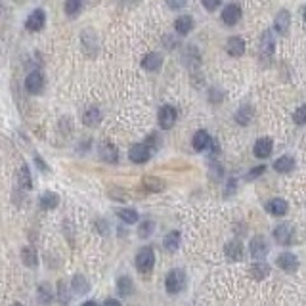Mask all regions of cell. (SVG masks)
<instances>
[{
  "mask_svg": "<svg viewBox=\"0 0 306 306\" xmlns=\"http://www.w3.org/2000/svg\"><path fill=\"white\" fill-rule=\"evenodd\" d=\"M46 23V16L42 10H35L31 16L27 17V29L29 31H40Z\"/></svg>",
  "mask_w": 306,
  "mask_h": 306,
  "instance_id": "obj_15",
  "label": "cell"
},
{
  "mask_svg": "<svg viewBox=\"0 0 306 306\" xmlns=\"http://www.w3.org/2000/svg\"><path fill=\"white\" fill-rule=\"evenodd\" d=\"M155 264V255H153V249L151 247H142L138 255H136V268L140 274H149L151 268Z\"/></svg>",
  "mask_w": 306,
  "mask_h": 306,
  "instance_id": "obj_2",
  "label": "cell"
},
{
  "mask_svg": "<svg viewBox=\"0 0 306 306\" xmlns=\"http://www.w3.org/2000/svg\"><path fill=\"white\" fill-rule=\"evenodd\" d=\"M128 157L136 165L148 163L149 157H151V148H149L148 144H134L132 148H130V151H128Z\"/></svg>",
  "mask_w": 306,
  "mask_h": 306,
  "instance_id": "obj_4",
  "label": "cell"
},
{
  "mask_svg": "<svg viewBox=\"0 0 306 306\" xmlns=\"http://www.w3.org/2000/svg\"><path fill=\"white\" fill-rule=\"evenodd\" d=\"M165 2L171 10H182L188 4V0H165Z\"/></svg>",
  "mask_w": 306,
  "mask_h": 306,
  "instance_id": "obj_38",
  "label": "cell"
},
{
  "mask_svg": "<svg viewBox=\"0 0 306 306\" xmlns=\"http://www.w3.org/2000/svg\"><path fill=\"white\" fill-rule=\"evenodd\" d=\"M277 266L282 268V270H285V272H295L298 268V260L295 255H291V253H283V255H280L277 257Z\"/></svg>",
  "mask_w": 306,
  "mask_h": 306,
  "instance_id": "obj_14",
  "label": "cell"
},
{
  "mask_svg": "<svg viewBox=\"0 0 306 306\" xmlns=\"http://www.w3.org/2000/svg\"><path fill=\"white\" fill-rule=\"evenodd\" d=\"M12 306H23V304H19V302H16V304H12Z\"/></svg>",
  "mask_w": 306,
  "mask_h": 306,
  "instance_id": "obj_46",
  "label": "cell"
},
{
  "mask_svg": "<svg viewBox=\"0 0 306 306\" xmlns=\"http://www.w3.org/2000/svg\"><path fill=\"white\" fill-rule=\"evenodd\" d=\"M272 149H274V144H272L270 138H259V140L255 142L253 153H255V157L259 159H268L272 155Z\"/></svg>",
  "mask_w": 306,
  "mask_h": 306,
  "instance_id": "obj_10",
  "label": "cell"
},
{
  "mask_svg": "<svg viewBox=\"0 0 306 306\" xmlns=\"http://www.w3.org/2000/svg\"><path fill=\"white\" fill-rule=\"evenodd\" d=\"M100 121H102V113H100L98 107H88V109L85 111V115H82V123L87 126L100 125Z\"/></svg>",
  "mask_w": 306,
  "mask_h": 306,
  "instance_id": "obj_22",
  "label": "cell"
},
{
  "mask_svg": "<svg viewBox=\"0 0 306 306\" xmlns=\"http://www.w3.org/2000/svg\"><path fill=\"white\" fill-rule=\"evenodd\" d=\"M39 302L44 306L52 302V291L48 287V283H40L39 285Z\"/></svg>",
  "mask_w": 306,
  "mask_h": 306,
  "instance_id": "obj_32",
  "label": "cell"
},
{
  "mask_svg": "<svg viewBox=\"0 0 306 306\" xmlns=\"http://www.w3.org/2000/svg\"><path fill=\"white\" fill-rule=\"evenodd\" d=\"M153 228H155V224H153L151 220H146V222H142L140 230H138V236H140L142 239H146V237H149L151 234H153Z\"/></svg>",
  "mask_w": 306,
  "mask_h": 306,
  "instance_id": "obj_35",
  "label": "cell"
},
{
  "mask_svg": "<svg viewBox=\"0 0 306 306\" xmlns=\"http://www.w3.org/2000/svg\"><path fill=\"white\" fill-rule=\"evenodd\" d=\"M211 134L207 132V130H197L196 136H193V142H191V146L196 151H205V149L211 148Z\"/></svg>",
  "mask_w": 306,
  "mask_h": 306,
  "instance_id": "obj_13",
  "label": "cell"
},
{
  "mask_svg": "<svg viewBox=\"0 0 306 306\" xmlns=\"http://www.w3.org/2000/svg\"><path fill=\"white\" fill-rule=\"evenodd\" d=\"M71 287H73V291H75L77 295H85V293L90 291V285H88V282L85 280V275H75L73 282H71Z\"/></svg>",
  "mask_w": 306,
  "mask_h": 306,
  "instance_id": "obj_28",
  "label": "cell"
},
{
  "mask_svg": "<svg viewBox=\"0 0 306 306\" xmlns=\"http://www.w3.org/2000/svg\"><path fill=\"white\" fill-rule=\"evenodd\" d=\"M163 245H165L166 251H176L178 249V245H180V234L178 232H169L165 236V239H163Z\"/></svg>",
  "mask_w": 306,
  "mask_h": 306,
  "instance_id": "obj_29",
  "label": "cell"
},
{
  "mask_svg": "<svg viewBox=\"0 0 306 306\" xmlns=\"http://www.w3.org/2000/svg\"><path fill=\"white\" fill-rule=\"evenodd\" d=\"M19 184L23 189H31L33 188V180H31V173H29V166L23 165L19 169Z\"/></svg>",
  "mask_w": 306,
  "mask_h": 306,
  "instance_id": "obj_30",
  "label": "cell"
},
{
  "mask_svg": "<svg viewBox=\"0 0 306 306\" xmlns=\"http://www.w3.org/2000/svg\"><path fill=\"white\" fill-rule=\"evenodd\" d=\"M287 201L285 199H280V197H275V199H270L266 203V211L270 214H274V216H283V214H287Z\"/></svg>",
  "mask_w": 306,
  "mask_h": 306,
  "instance_id": "obj_16",
  "label": "cell"
},
{
  "mask_svg": "<svg viewBox=\"0 0 306 306\" xmlns=\"http://www.w3.org/2000/svg\"><path fill=\"white\" fill-rule=\"evenodd\" d=\"M117 287H119V293H121V295H130V293L134 291L132 280H130L128 275H123V277L119 280Z\"/></svg>",
  "mask_w": 306,
  "mask_h": 306,
  "instance_id": "obj_33",
  "label": "cell"
},
{
  "mask_svg": "<svg viewBox=\"0 0 306 306\" xmlns=\"http://www.w3.org/2000/svg\"><path fill=\"white\" fill-rule=\"evenodd\" d=\"M224 253H226V257L230 260H241L243 259V245L239 243V241H230L226 245Z\"/></svg>",
  "mask_w": 306,
  "mask_h": 306,
  "instance_id": "obj_20",
  "label": "cell"
},
{
  "mask_svg": "<svg viewBox=\"0 0 306 306\" xmlns=\"http://www.w3.org/2000/svg\"><path fill=\"white\" fill-rule=\"evenodd\" d=\"M274 169L277 171V173H291L293 169H295V159L289 157V155H283V157H280L277 161L274 163Z\"/></svg>",
  "mask_w": 306,
  "mask_h": 306,
  "instance_id": "obj_23",
  "label": "cell"
},
{
  "mask_svg": "<svg viewBox=\"0 0 306 306\" xmlns=\"http://www.w3.org/2000/svg\"><path fill=\"white\" fill-rule=\"evenodd\" d=\"M176 117H178V111L174 109L173 105H163L159 111V126L163 130H171L176 125Z\"/></svg>",
  "mask_w": 306,
  "mask_h": 306,
  "instance_id": "obj_5",
  "label": "cell"
},
{
  "mask_svg": "<svg viewBox=\"0 0 306 306\" xmlns=\"http://www.w3.org/2000/svg\"><path fill=\"white\" fill-rule=\"evenodd\" d=\"M264 171H266V166H264V165H260V166H255V169H253L251 173L247 174V180H255V178H259L260 174L264 173Z\"/></svg>",
  "mask_w": 306,
  "mask_h": 306,
  "instance_id": "obj_40",
  "label": "cell"
},
{
  "mask_svg": "<svg viewBox=\"0 0 306 306\" xmlns=\"http://www.w3.org/2000/svg\"><path fill=\"white\" fill-rule=\"evenodd\" d=\"M289 25H291V14L287 10H280L277 12V16L274 19V29L277 35H282L285 37L287 33H289Z\"/></svg>",
  "mask_w": 306,
  "mask_h": 306,
  "instance_id": "obj_8",
  "label": "cell"
},
{
  "mask_svg": "<svg viewBox=\"0 0 306 306\" xmlns=\"http://www.w3.org/2000/svg\"><path fill=\"white\" fill-rule=\"evenodd\" d=\"M201 4H203V6L209 10V12H214V10L218 8L220 4H222V0H201Z\"/></svg>",
  "mask_w": 306,
  "mask_h": 306,
  "instance_id": "obj_39",
  "label": "cell"
},
{
  "mask_svg": "<svg viewBox=\"0 0 306 306\" xmlns=\"http://www.w3.org/2000/svg\"><path fill=\"white\" fill-rule=\"evenodd\" d=\"M121 2H123V4H128V6H130V4H136V2H140V0H121Z\"/></svg>",
  "mask_w": 306,
  "mask_h": 306,
  "instance_id": "obj_43",
  "label": "cell"
},
{
  "mask_svg": "<svg viewBox=\"0 0 306 306\" xmlns=\"http://www.w3.org/2000/svg\"><path fill=\"white\" fill-rule=\"evenodd\" d=\"M251 275L255 280H264L270 275V264L266 262H255L251 266Z\"/></svg>",
  "mask_w": 306,
  "mask_h": 306,
  "instance_id": "obj_24",
  "label": "cell"
},
{
  "mask_svg": "<svg viewBox=\"0 0 306 306\" xmlns=\"http://www.w3.org/2000/svg\"><path fill=\"white\" fill-rule=\"evenodd\" d=\"M241 19V6L239 4H228L226 8L222 10V21L228 27H234Z\"/></svg>",
  "mask_w": 306,
  "mask_h": 306,
  "instance_id": "obj_7",
  "label": "cell"
},
{
  "mask_svg": "<svg viewBox=\"0 0 306 306\" xmlns=\"http://www.w3.org/2000/svg\"><path fill=\"white\" fill-rule=\"evenodd\" d=\"M186 274H184V270H180V268H176V270H173V272H169V275H166L165 280V287L166 291L171 293V295H176V293H180V291H184V287H186Z\"/></svg>",
  "mask_w": 306,
  "mask_h": 306,
  "instance_id": "obj_1",
  "label": "cell"
},
{
  "mask_svg": "<svg viewBox=\"0 0 306 306\" xmlns=\"http://www.w3.org/2000/svg\"><path fill=\"white\" fill-rule=\"evenodd\" d=\"M82 6V0H65V14L67 16H77Z\"/></svg>",
  "mask_w": 306,
  "mask_h": 306,
  "instance_id": "obj_34",
  "label": "cell"
},
{
  "mask_svg": "<svg viewBox=\"0 0 306 306\" xmlns=\"http://www.w3.org/2000/svg\"><path fill=\"white\" fill-rule=\"evenodd\" d=\"M274 50H275V40L272 31H264L262 37H260V46H259V54L262 60L270 62L274 58Z\"/></svg>",
  "mask_w": 306,
  "mask_h": 306,
  "instance_id": "obj_3",
  "label": "cell"
},
{
  "mask_svg": "<svg viewBox=\"0 0 306 306\" xmlns=\"http://www.w3.org/2000/svg\"><path fill=\"white\" fill-rule=\"evenodd\" d=\"M236 121L241 126L249 125V123L253 121V107H249L247 103H245V105H241V107H239V111L236 113Z\"/></svg>",
  "mask_w": 306,
  "mask_h": 306,
  "instance_id": "obj_27",
  "label": "cell"
},
{
  "mask_svg": "<svg viewBox=\"0 0 306 306\" xmlns=\"http://www.w3.org/2000/svg\"><path fill=\"white\" fill-rule=\"evenodd\" d=\"M25 87L27 90L31 92V94H40V90L44 87V77H42V73L40 71H33L27 75V79H25Z\"/></svg>",
  "mask_w": 306,
  "mask_h": 306,
  "instance_id": "obj_9",
  "label": "cell"
},
{
  "mask_svg": "<svg viewBox=\"0 0 306 306\" xmlns=\"http://www.w3.org/2000/svg\"><path fill=\"white\" fill-rule=\"evenodd\" d=\"M100 157H102L105 163H111V165H115V163L119 161L117 148H115L113 144H102V148H100Z\"/></svg>",
  "mask_w": 306,
  "mask_h": 306,
  "instance_id": "obj_18",
  "label": "cell"
},
{
  "mask_svg": "<svg viewBox=\"0 0 306 306\" xmlns=\"http://www.w3.org/2000/svg\"><path fill=\"white\" fill-rule=\"evenodd\" d=\"M174 31L182 35V37H186L189 33L193 31V17L191 16H180L176 21H174Z\"/></svg>",
  "mask_w": 306,
  "mask_h": 306,
  "instance_id": "obj_17",
  "label": "cell"
},
{
  "mask_svg": "<svg viewBox=\"0 0 306 306\" xmlns=\"http://www.w3.org/2000/svg\"><path fill=\"white\" fill-rule=\"evenodd\" d=\"M161 65H163V58L155 54V52H151V54H148L142 60V67L146 71H157L161 69Z\"/></svg>",
  "mask_w": 306,
  "mask_h": 306,
  "instance_id": "obj_19",
  "label": "cell"
},
{
  "mask_svg": "<svg viewBox=\"0 0 306 306\" xmlns=\"http://www.w3.org/2000/svg\"><path fill=\"white\" fill-rule=\"evenodd\" d=\"M142 186L148 189V191L157 193V191H163V189H165V182L161 180V178H155V176H144Z\"/></svg>",
  "mask_w": 306,
  "mask_h": 306,
  "instance_id": "obj_21",
  "label": "cell"
},
{
  "mask_svg": "<svg viewBox=\"0 0 306 306\" xmlns=\"http://www.w3.org/2000/svg\"><path fill=\"white\" fill-rule=\"evenodd\" d=\"M302 17H304V23H306V8H304V14H302Z\"/></svg>",
  "mask_w": 306,
  "mask_h": 306,
  "instance_id": "obj_45",
  "label": "cell"
},
{
  "mask_svg": "<svg viewBox=\"0 0 306 306\" xmlns=\"http://www.w3.org/2000/svg\"><path fill=\"white\" fill-rule=\"evenodd\" d=\"M226 52L232 58H239L245 54V40L241 37H230L226 42Z\"/></svg>",
  "mask_w": 306,
  "mask_h": 306,
  "instance_id": "obj_11",
  "label": "cell"
},
{
  "mask_svg": "<svg viewBox=\"0 0 306 306\" xmlns=\"http://www.w3.org/2000/svg\"><path fill=\"white\" fill-rule=\"evenodd\" d=\"M103 306H123L119 300H115V298H109V300H105V304Z\"/></svg>",
  "mask_w": 306,
  "mask_h": 306,
  "instance_id": "obj_42",
  "label": "cell"
},
{
  "mask_svg": "<svg viewBox=\"0 0 306 306\" xmlns=\"http://www.w3.org/2000/svg\"><path fill=\"white\" fill-rule=\"evenodd\" d=\"M58 203H60V197L55 196L54 191H46V193H42V197H40V207L46 209V211L55 209Z\"/></svg>",
  "mask_w": 306,
  "mask_h": 306,
  "instance_id": "obj_26",
  "label": "cell"
},
{
  "mask_svg": "<svg viewBox=\"0 0 306 306\" xmlns=\"http://www.w3.org/2000/svg\"><path fill=\"white\" fill-rule=\"evenodd\" d=\"M249 251H251V257L257 260H262L268 255V243L266 239L262 236H255L249 243Z\"/></svg>",
  "mask_w": 306,
  "mask_h": 306,
  "instance_id": "obj_6",
  "label": "cell"
},
{
  "mask_svg": "<svg viewBox=\"0 0 306 306\" xmlns=\"http://www.w3.org/2000/svg\"><path fill=\"white\" fill-rule=\"evenodd\" d=\"M163 44H165V46L169 48V50H174V48L178 46V42H176V39H171L169 35H165V42H163Z\"/></svg>",
  "mask_w": 306,
  "mask_h": 306,
  "instance_id": "obj_41",
  "label": "cell"
},
{
  "mask_svg": "<svg viewBox=\"0 0 306 306\" xmlns=\"http://www.w3.org/2000/svg\"><path fill=\"white\" fill-rule=\"evenodd\" d=\"M58 289H60V293H58V295H60V302H62V304H67V302H69V295H67V293H65V283L63 282H60L58 283Z\"/></svg>",
  "mask_w": 306,
  "mask_h": 306,
  "instance_id": "obj_37",
  "label": "cell"
},
{
  "mask_svg": "<svg viewBox=\"0 0 306 306\" xmlns=\"http://www.w3.org/2000/svg\"><path fill=\"white\" fill-rule=\"evenodd\" d=\"M117 214L119 218L123 220V222H126V224H136L138 222V212L134 211V209H121Z\"/></svg>",
  "mask_w": 306,
  "mask_h": 306,
  "instance_id": "obj_31",
  "label": "cell"
},
{
  "mask_svg": "<svg viewBox=\"0 0 306 306\" xmlns=\"http://www.w3.org/2000/svg\"><path fill=\"white\" fill-rule=\"evenodd\" d=\"M21 260H23L25 266L35 268L37 264H39V257H37V251H35L33 247H23V251H21Z\"/></svg>",
  "mask_w": 306,
  "mask_h": 306,
  "instance_id": "obj_25",
  "label": "cell"
},
{
  "mask_svg": "<svg viewBox=\"0 0 306 306\" xmlns=\"http://www.w3.org/2000/svg\"><path fill=\"white\" fill-rule=\"evenodd\" d=\"M80 306H98V304H96L94 300H87V302H82Z\"/></svg>",
  "mask_w": 306,
  "mask_h": 306,
  "instance_id": "obj_44",
  "label": "cell"
},
{
  "mask_svg": "<svg viewBox=\"0 0 306 306\" xmlns=\"http://www.w3.org/2000/svg\"><path fill=\"white\" fill-rule=\"evenodd\" d=\"M274 237L277 243L289 245L291 241H293V226H291V224H280V226L274 230Z\"/></svg>",
  "mask_w": 306,
  "mask_h": 306,
  "instance_id": "obj_12",
  "label": "cell"
},
{
  "mask_svg": "<svg viewBox=\"0 0 306 306\" xmlns=\"http://www.w3.org/2000/svg\"><path fill=\"white\" fill-rule=\"evenodd\" d=\"M293 121H295V125H306V105H300L298 109H295L293 113Z\"/></svg>",
  "mask_w": 306,
  "mask_h": 306,
  "instance_id": "obj_36",
  "label": "cell"
}]
</instances>
